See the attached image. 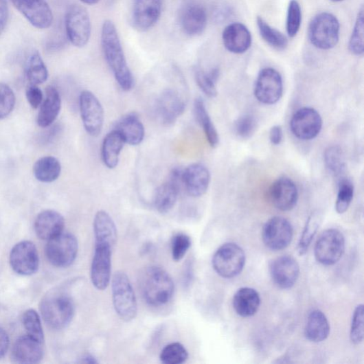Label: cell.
Instances as JSON below:
<instances>
[{
	"mask_svg": "<svg viewBox=\"0 0 364 364\" xmlns=\"http://www.w3.org/2000/svg\"><path fill=\"white\" fill-rule=\"evenodd\" d=\"M9 19V8L6 0H0V36L4 32Z\"/></svg>",
	"mask_w": 364,
	"mask_h": 364,
	"instance_id": "816d5d0a",
	"label": "cell"
},
{
	"mask_svg": "<svg viewBox=\"0 0 364 364\" xmlns=\"http://www.w3.org/2000/svg\"><path fill=\"white\" fill-rule=\"evenodd\" d=\"M322 128L319 113L312 108H302L294 113L291 120V128L297 138L310 140L315 138Z\"/></svg>",
	"mask_w": 364,
	"mask_h": 364,
	"instance_id": "2e32d148",
	"label": "cell"
},
{
	"mask_svg": "<svg viewBox=\"0 0 364 364\" xmlns=\"http://www.w3.org/2000/svg\"><path fill=\"white\" fill-rule=\"evenodd\" d=\"M270 140L274 146H279L283 138L282 128L280 126H273L270 131Z\"/></svg>",
	"mask_w": 364,
	"mask_h": 364,
	"instance_id": "db71d44e",
	"label": "cell"
},
{
	"mask_svg": "<svg viewBox=\"0 0 364 364\" xmlns=\"http://www.w3.org/2000/svg\"><path fill=\"white\" fill-rule=\"evenodd\" d=\"M262 240L269 249L277 251L286 249L293 238V227L291 222L283 217L269 219L262 232Z\"/></svg>",
	"mask_w": 364,
	"mask_h": 364,
	"instance_id": "8fae6325",
	"label": "cell"
},
{
	"mask_svg": "<svg viewBox=\"0 0 364 364\" xmlns=\"http://www.w3.org/2000/svg\"><path fill=\"white\" fill-rule=\"evenodd\" d=\"M339 23L334 15L329 12L319 13L314 16L310 24V41L317 49H332L339 42Z\"/></svg>",
	"mask_w": 364,
	"mask_h": 364,
	"instance_id": "5b68a950",
	"label": "cell"
},
{
	"mask_svg": "<svg viewBox=\"0 0 364 364\" xmlns=\"http://www.w3.org/2000/svg\"><path fill=\"white\" fill-rule=\"evenodd\" d=\"M26 76L30 84L39 85L47 82L49 72L46 65L37 51L28 58L26 66Z\"/></svg>",
	"mask_w": 364,
	"mask_h": 364,
	"instance_id": "e575fe53",
	"label": "cell"
},
{
	"mask_svg": "<svg viewBox=\"0 0 364 364\" xmlns=\"http://www.w3.org/2000/svg\"><path fill=\"white\" fill-rule=\"evenodd\" d=\"M233 12L228 5H219L213 12V18L215 23H224L231 17Z\"/></svg>",
	"mask_w": 364,
	"mask_h": 364,
	"instance_id": "f907efd6",
	"label": "cell"
},
{
	"mask_svg": "<svg viewBox=\"0 0 364 364\" xmlns=\"http://www.w3.org/2000/svg\"><path fill=\"white\" fill-rule=\"evenodd\" d=\"M354 193V187L351 180L342 179L338 187L335 209L338 214L345 213L349 209Z\"/></svg>",
	"mask_w": 364,
	"mask_h": 364,
	"instance_id": "f35d334b",
	"label": "cell"
},
{
	"mask_svg": "<svg viewBox=\"0 0 364 364\" xmlns=\"http://www.w3.org/2000/svg\"><path fill=\"white\" fill-rule=\"evenodd\" d=\"M78 251V240L71 233L62 232L48 240L45 253L50 264L67 268L73 264Z\"/></svg>",
	"mask_w": 364,
	"mask_h": 364,
	"instance_id": "ba28073f",
	"label": "cell"
},
{
	"mask_svg": "<svg viewBox=\"0 0 364 364\" xmlns=\"http://www.w3.org/2000/svg\"><path fill=\"white\" fill-rule=\"evenodd\" d=\"M257 123L254 117L247 115L239 117L235 124L236 135L241 138L251 137L256 130Z\"/></svg>",
	"mask_w": 364,
	"mask_h": 364,
	"instance_id": "c3c4849f",
	"label": "cell"
},
{
	"mask_svg": "<svg viewBox=\"0 0 364 364\" xmlns=\"http://www.w3.org/2000/svg\"><path fill=\"white\" fill-rule=\"evenodd\" d=\"M62 109V98L58 91L52 86L46 89V97L37 115L36 122L39 127L46 128L51 126Z\"/></svg>",
	"mask_w": 364,
	"mask_h": 364,
	"instance_id": "4316f807",
	"label": "cell"
},
{
	"mask_svg": "<svg viewBox=\"0 0 364 364\" xmlns=\"http://www.w3.org/2000/svg\"><path fill=\"white\" fill-rule=\"evenodd\" d=\"M194 112L197 122L203 129L211 147L216 148L219 143L217 130L212 123L204 100L197 98L194 104Z\"/></svg>",
	"mask_w": 364,
	"mask_h": 364,
	"instance_id": "836d02e7",
	"label": "cell"
},
{
	"mask_svg": "<svg viewBox=\"0 0 364 364\" xmlns=\"http://www.w3.org/2000/svg\"><path fill=\"white\" fill-rule=\"evenodd\" d=\"M302 22V10L297 0L290 2L287 15V32L290 37H295L300 28Z\"/></svg>",
	"mask_w": 364,
	"mask_h": 364,
	"instance_id": "f6af8a7d",
	"label": "cell"
},
{
	"mask_svg": "<svg viewBox=\"0 0 364 364\" xmlns=\"http://www.w3.org/2000/svg\"><path fill=\"white\" fill-rule=\"evenodd\" d=\"M114 309L126 321L133 320L137 314V298L128 276L123 271L116 272L112 279Z\"/></svg>",
	"mask_w": 364,
	"mask_h": 364,
	"instance_id": "277c9868",
	"label": "cell"
},
{
	"mask_svg": "<svg viewBox=\"0 0 364 364\" xmlns=\"http://www.w3.org/2000/svg\"><path fill=\"white\" fill-rule=\"evenodd\" d=\"M80 116L87 133L98 136L103 130L104 111L97 97L89 91H84L79 98Z\"/></svg>",
	"mask_w": 364,
	"mask_h": 364,
	"instance_id": "30bf717a",
	"label": "cell"
},
{
	"mask_svg": "<svg viewBox=\"0 0 364 364\" xmlns=\"http://www.w3.org/2000/svg\"><path fill=\"white\" fill-rule=\"evenodd\" d=\"M26 96L31 107L34 109L41 106L43 101V93L37 85L30 84L26 90Z\"/></svg>",
	"mask_w": 364,
	"mask_h": 364,
	"instance_id": "681fc988",
	"label": "cell"
},
{
	"mask_svg": "<svg viewBox=\"0 0 364 364\" xmlns=\"http://www.w3.org/2000/svg\"><path fill=\"white\" fill-rule=\"evenodd\" d=\"M333 2H341L342 0H332Z\"/></svg>",
	"mask_w": 364,
	"mask_h": 364,
	"instance_id": "6f0895ef",
	"label": "cell"
},
{
	"mask_svg": "<svg viewBox=\"0 0 364 364\" xmlns=\"http://www.w3.org/2000/svg\"><path fill=\"white\" fill-rule=\"evenodd\" d=\"M219 76V70L216 68L209 72L198 67L194 69V77L198 87L209 98H214L217 95L216 84Z\"/></svg>",
	"mask_w": 364,
	"mask_h": 364,
	"instance_id": "8d00e7d4",
	"label": "cell"
},
{
	"mask_svg": "<svg viewBox=\"0 0 364 364\" xmlns=\"http://www.w3.org/2000/svg\"><path fill=\"white\" fill-rule=\"evenodd\" d=\"M23 323L27 335L44 343L45 334L41 319H40L38 313L35 310H28L24 313Z\"/></svg>",
	"mask_w": 364,
	"mask_h": 364,
	"instance_id": "60d3db41",
	"label": "cell"
},
{
	"mask_svg": "<svg viewBox=\"0 0 364 364\" xmlns=\"http://www.w3.org/2000/svg\"><path fill=\"white\" fill-rule=\"evenodd\" d=\"M246 265L244 250L234 242H227L218 249L212 258V266L222 277L231 279L238 276Z\"/></svg>",
	"mask_w": 364,
	"mask_h": 364,
	"instance_id": "8992f818",
	"label": "cell"
},
{
	"mask_svg": "<svg viewBox=\"0 0 364 364\" xmlns=\"http://www.w3.org/2000/svg\"><path fill=\"white\" fill-rule=\"evenodd\" d=\"M363 305H359L352 319L350 339L354 345H359L363 340Z\"/></svg>",
	"mask_w": 364,
	"mask_h": 364,
	"instance_id": "7dc6e473",
	"label": "cell"
},
{
	"mask_svg": "<svg viewBox=\"0 0 364 364\" xmlns=\"http://www.w3.org/2000/svg\"><path fill=\"white\" fill-rule=\"evenodd\" d=\"M189 353L181 343L174 342L161 350L159 359L166 364H181L187 361Z\"/></svg>",
	"mask_w": 364,
	"mask_h": 364,
	"instance_id": "ab89813d",
	"label": "cell"
},
{
	"mask_svg": "<svg viewBox=\"0 0 364 364\" xmlns=\"http://www.w3.org/2000/svg\"><path fill=\"white\" fill-rule=\"evenodd\" d=\"M40 311L47 326L60 330L70 325L75 314L72 299L65 293L52 291L40 303Z\"/></svg>",
	"mask_w": 364,
	"mask_h": 364,
	"instance_id": "3957f363",
	"label": "cell"
},
{
	"mask_svg": "<svg viewBox=\"0 0 364 364\" xmlns=\"http://www.w3.org/2000/svg\"><path fill=\"white\" fill-rule=\"evenodd\" d=\"M11 2L33 27L45 30L52 26L54 15L47 0H11Z\"/></svg>",
	"mask_w": 364,
	"mask_h": 364,
	"instance_id": "5bb4252c",
	"label": "cell"
},
{
	"mask_svg": "<svg viewBox=\"0 0 364 364\" xmlns=\"http://www.w3.org/2000/svg\"><path fill=\"white\" fill-rule=\"evenodd\" d=\"M321 223V217L319 213H314L309 217L299 241L297 251L299 255H303L308 252Z\"/></svg>",
	"mask_w": 364,
	"mask_h": 364,
	"instance_id": "74e56055",
	"label": "cell"
},
{
	"mask_svg": "<svg viewBox=\"0 0 364 364\" xmlns=\"http://www.w3.org/2000/svg\"><path fill=\"white\" fill-rule=\"evenodd\" d=\"M44 356L43 343L29 335L19 337L14 343L12 359L19 363H37Z\"/></svg>",
	"mask_w": 364,
	"mask_h": 364,
	"instance_id": "7402d4cb",
	"label": "cell"
},
{
	"mask_svg": "<svg viewBox=\"0 0 364 364\" xmlns=\"http://www.w3.org/2000/svg\"><path fill=\"white\" fill-rule=\"evenodd\" d=\"M101 46L106 62L120 87L125 91L132 90L135 85L134 77L128 65L117 29L111 20H106L103 25Z\"/></svg>",
	"mask_w": 364,
	"mask_h": 364,
	"instance_id": "6da1fadb",
	"label": "cell"
},
{
	"mask_svg": "<svg viewBox=\"0 0 364 364\" xmlns=\"http://www.w3.org/2000/svg\"><path fill=\"white\" fill-rule=\"evenodd\" d=\"M10 262L12 270L19 275L28 276L35 274L40 264L36 246L29 240L18 242L10 252Z\"/></svg>",
	"mask_w": 364,
	"mask_h": 364,
	"instance_id": "4fadbf2b",
	"label": "cell"
},
{
	"mask_svg": "<svg viewBox=\"0 0 364 364\" xmlns=\"http://www.w3.org/2000/svg\"><path fill=\"white\" fill-rule=\"evenodd\" d=\"M330 333V326L328 317L319 310L312 311L308 318L305 329L306 338L314 343L327 339Z\"/></svg>",
	"mask_w": 364,
	"mask_h": 364,
	"instance_id": "4dcf8cb0",
	"label": "cell"
},
{
	"mask_svg": "<svg viewBox=\"0 0 364 364\" xmlns=\"http://www.w3.org/2000/svg\"><path fill=\"white\" fill-rule=\"evenodd\" d=\"M95 247L103 246L113 249L117 238V228L112 217L105 211L96 213L93 220Z\"/></svg>",
	"mask_w": 364,
	"mask_h": 364,
	"instance_id": "d4e9b609",
	"label": "cell"
},
{
	"mask_svg": "<svg viewBox=\"0 0 364 364\" xmlns=\"http://www.w3.org/2000/svg\"><path fill=\"white\" fill-rule=\"evenodd\" d=\"M210 180V172L204 165L194 163L183 170V184L191 196H203L209 189Z\"/></svg>",
	"mask_w": 364,
	"mask_h": 364,
	"instance_id": "44dd1931",
	"label": "cell"
},
{
	"mask_svg": "<svg viewBox=\"0 0 364 364\" xmlns=\"http://www.w3.org/2000/svg\"><path fill=\"white\" fill-rule=\"evenodd\" d=\"M15 103L16 98L12 89L0 83V120L7 117L12 112Z\"/></svg>",
	"mask_w": 364,
	"mask_h": 364,
	"instance_id": "bcb514c9",
	"label": "cell"
},
{
	"mask_svg": "<svg viewBox=\"0 0 364 364\" xmlns=\"http://www.w3.org/2000/svg\"><path fill=\"white\" fill-rule=\"evenodd\" d=\"M257 25L260 36L271 47L277 50H284L288 45L287 37L270 26L264 19L257 18Z\"/></svg>",
	"mask_w": 364,
	"mask_h": 364,
	"instance_id": "d590c367",
	"label": "cell"
},
{
	"mask_svg": "<svg viewBox=\"0 0 364 364\" xmlns=\"http://www.w3.org/2000/svg\"><path fill=\"white\" fill-rule=\"evenodd\" d=\"M226 49L234 54L247 52L252 44V36L249 29L241 23H233L226 27L222 35Z\"/></svg>",
	"mask_w": 364,
	"mask_h": 364,
	"instance_id": "cb8c5ba5",
	"label": "cell"
},
{
	"mask_svg": "<svg viewBox=\"0 0 364 364\" xmlns=\"http://www.w3.org/2000/svg\"><path fill=\"white\" fill-rule=\"evenodd\" d=\"M10 346V338L7 332L0 328V359L4 357Z\"/></svg>",
	"mask_w": 364,
	"mask_h": 364,
	"instance_id": "f5cc1de1",
	"label": "cell"
},
{
	"mask_svg": "<svg viewBox=\"0 0 364 364\" xmlns=\"http://www.w3.org/2000/svg\"><path fill=\"white\" fill-rule=\"evenodd\" d=\"M270 198L274 207L282 212L294 209L298 200V191L294 182L289 178L277 179L270 189Z\"/></svg>",
	"mask_w": 364,
	"mask_h": 364,
	"instance_id": "ffe728a7",
	"label": "cell"
},
{
	"mask_svg": "<svg viewBox=\"0 0 364 364\" xmlns=\"http://www.w3.org/2000/svg\"><path fill=\"white\" fill-rule=\"evenodd\" d=\"M122 135L125 143L136 146L144 141L146 131L137 115L130 113L119 120L115 129Z\"/></svg>",
	"mask_w": 364,
	"mask_h": 364,
	"instance_id": "83f0119b",
	"label": "cell"
},
{
	"mask_svg": "<svg viewBox=\"0 0 364 364\" xmlns=\"http://www.w3.org/2000/svg\"><path fill=\"white\" fill-rule=\"evenodd\" d=\"M112 250L109 247H95L91 277L93 286L99 291L106 290L110 284Z\"/></svg>",
	"mask_w": 364,
	"mask_h": 364,
	"instance_id": "d6986e66",
	"label": "cell"
},
{
	"mask_svg": "<svg viewBox=\"0 0 364 364\" xmlns=\"http://www.w3.org/2000/svg\"><path fill=\"white\" fill-rule=\"evenodd\" d=\"M363 8L360 10L349 44L350 51L356 56L364 52Z\"/></svg>",
	"mask_w": 364,
	"mask_h": 364,
	"instance_id": "b9f144b4",
	"label": "cell"
},
{
	"mask_svg": "<svg viewBox=\"0 0 364 364\" xmlns=\"http://www.w3.org/2000/svg\"><path fill=\"white\" fill-rule=\"evenodd\" d=\"M161 8V0H135L132 10L134 28L139 32L152 28L159 21Z\"/></svg>",
	"mask_w": 364,
	"mask_h": 364,
	"instance_id": "ac0fdd59",
	"label": "cell"
},
{
	"mask_svg": "<svg viewBox=\"0 0 364 364\" xmlns=\"http://www.w3.org/2000/svg\"><path fill=\"white\" fill-rule=\"evenodd\" d=\"M192 246L190 237L184 233L176 234L172 238V256L174 261L183 259Z\"/></svg>",
	"mask_w": 364,
	"mask_h": 364,
	"instance_id": "ee69618b",
	"label": "cell"
},
{
	"mask_svg": "<svg viewBox=\"0 0 364 364\" xmlns=\"http://www.w3.org/2000/svg\"><path fill=\"white\" fill-rule=\"evenodd\" d=\"M181 187V185L171 179L159 186L154 197L155 209L161 214L170 212L177 203Z\"/></svg>",
	"mask_w": 364,
	"mask_h": 364,
	"instance_id": "f546056e",
	"label": "cell"
},
{
	"mask_svg": "<svg viewBox=\"0 0 364 364\" xmlns=\"http://www.w3.org/2000/svg\"><path fill=\"white\" fill-rule=\"evenodd\" d=\"M207 13L200 5H191L185 8L180 18V25L184 33L196 36L205 32L207 25Z\"/></svg>",
	"mask_w": 364,
	"mask_h": 364,
	"instance_id": "484cf974",
	"label": "cell"
},
{
	"mask_svg": "<svg viewBox=\"0 0 364 364\" xmlns=\"http://www.w3.org/2000/svg\"><path fill=\"white\" fill-rule=\"evenodd\" d=\"M80 1L88 5H94L98 4L100 0H80Z\"/></svg>",
	"mask_w": 364,
	"mask_h": 364,
	"instance_id": "9f6ffc18",
	"label": "cell"
},
{
	"mask_svg": "<svg viewBox=\"0 0 364 364\" xmlns=\"http://www.w3.org/2000/svg\"><path fill=\"white\" fill-rule=\"evenodd\" d=\"M185 109L184 98L177 91L171 89L161 93L155 104L156 115L160 123L166 126H172Z\"/></svg>",
	"mask_w": 364,
	"mask_h": 364,
	"instance_id": "9a60e30c",
	"label": "cell"
},
{
	"mask_svg": "<svg viewBox=\"0 0 364 364\" xmlns=\"http://www.w3.org/2000/svg\"><path fill=\"white\" fill-rule=\"evenodd\" d=\"M345 238L337 229L323 231L315 247V257L323 266H330L337 264L345 251Z\"/></svg>",
	"mask_w": 364,
	"mask_h": 364,
	"instance_id": "9c48e42d",
	"label": "cell"
},
{
	"mask_svg": "<svg viewBox=\"0 0 364 364\" xmlns=\"http://www.w3.org/2000/svg\"><path fill=\"white\" fill-rule=\"evenodd\" d=\"M259 293L253 288H241L233 298V306L236 312L242 317L255 315L260 306Z\"/></svg>",
	"mask_w": 364,
	"mask_h": 364,
	"instance_id": "f1b7e54d",
	"label": "cell"
},
{
	"mask_svg": "<svg viewBox=\"0 0 364 364\" xmlns=\"http://www.w3.org/2000/svg\"><path fill=\"white\" fill-rule=\"evenodd\" d=\"M125 144L122 135L115 130H113L105 137L101 154L104 163L108 168L115 169L117 166L120 154Z\"/></svg>",
	"mask_w": 364,
	"mask_h": 364,
	"instance_id": "1f68e13d",
	"label": "cell"
},
{
	"mask_svg": "<svg viewBox=\"0 0 364 364\" xmlns=\"http://www.w3.org/2000/svg\"><path fill=\"white\" fill-rule=\"evenodd\" d=\"M33 172L38 181L51 183L59 177L62 172V166L56 158L51 156L44 157L36 161Z\"/></svg>",
	"mask_w": 364,
	"mask_h": 364,
	"instance_id": "d6a6232c",
	"label": "cell"
},
{
	"mask_svg": "<svg viewBox=\"0 0 364 364\" xmlns=\"http://www.w3.org/2000/svg\"><path fill=\"white\" fill-rule=\"evenodd\" d=\"M282 93L283 83L280 73L272 68L260 71L254 88L257 100L262 104L273 105L278 102Z\"/></svg>",
	"mask_w": 364,
	"mask_h": 364,
	"instance_id": "7c38bea8",
	"label": "cell"
},
{
	"mask_svg": "<svg viewBox=\"0 0 364 364\" xmlns=\"http://www.w3.org/2000/svg\"><path fill=\"white\" fill-rule=\"evenodd\" d=\"M65 27L70 43L76 47L83 48L89 42L92 26L87 10L79 5H71L65 16Z\"/></svg>",
	"mask_w": 364,
	"mask_h": 364,
	"instance_id": "52a82bcc",
	"label": "cell"
},
{
	"mask_svg": "<svg viewBox=\"0 0 364 364\" xmlns=\"http://www.w3.org/2000/svg\"><path fill=\"white\" fill-rule=\"evenodd\" d=\"M141 294L148 304L163 306L171 300L174 293V282L170 275L157 266L148 267L141 276Z\"/></svg>",
	"mask_w": 364,
	"mask_h": 364,
	"instance_id": "7a4b0ae2",
	"label": "cell"
},
{
	"mask_svg": "<svg viewBox=\"0 0 364 364\" xmlns=\"http://www.w3.org/2000/svg\"><path fill=\"white\" fill-rule=\"evenodd\" d=\"M83 363H98V361L95 360V359L91 356V355H86L85 356H84V358L82 359V361Z\"/></svg>",
	"mask_w": 364,
	"mask_h": 364,
	"instance_id": "11a10c76",
	"label": "cell"
},
{
	"mask_svg": "<svg viewBox=\"0 0 364 364\" xmlns=\"http://www.w3.org/2000/svg\"><path fill=\"white\" fill-rule=\"evenodd\" d=\"M65 220L63 216L54 210H46L40 213L34 221L36 236L43 240H49L64 231Z\"/></svg>",
	"mask_w": 364,
	"mask_h": 364,
	"instance_id": "603a6c76",
	"label": "cell"
},
{
	"mask_svg": "<svg viewBox=\"0 0 364 364\" xmlns=\"http://www.w3.org/2000/svg\"><path fill=\"white\" fill-rule=\"evenodd\" d=\"M325 161L327 168L336 176L340 175L345 168V156L338 146H332L327 149Z\"/></svg>",
	"mask_w": 364,
	"mask_h": 364,
	"instance_id": "7bdbcfd3",
	"label": "cell"
},
{
	"mask_svg": "<svg viewBox=\"0 0 364 364\" xmlns=\"http://www.w3.org/2000/svg\"><path fill=\"white\" fill-rule=\"evenodd\" d=\"M269 271L275 285L282 290L293 288L299 276L297 261L291 255H286L273 260Z\"/></svg>",
	"mask_w": 364,
	"mask_h": 364,
	"instance_id": "e0dca14e",
	"label": "cell"
}]
</instances>
